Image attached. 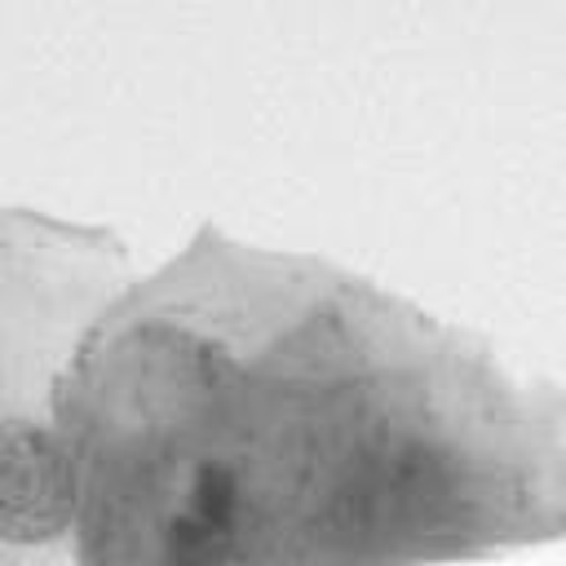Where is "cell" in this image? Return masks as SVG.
I'll list each match as a JSON object with an SVG mask.
<instances>
[{
	"label": "cell",
	"mask_w": 566,
	"mask_h": 566,
	"mask_svg": "<svg viewBox=\"0 0 566 566\" xmlns=\"http://www.w3.org/2000/svg\"><path fill=\"white\" fill-rule=\"evenodd\" d=\"M71 509L75 469L62 442L31 420H0V539H53Z\"/></svg>",
	"instance_id": "1"
}]
</instances>
